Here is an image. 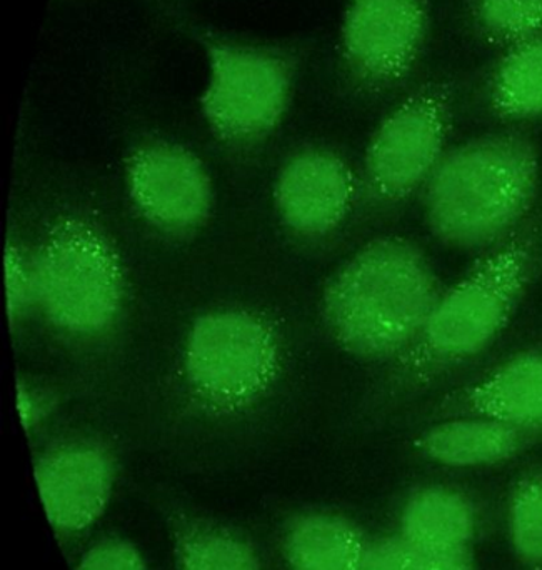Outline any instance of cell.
<instances>
[{
  "label": "cell",
  "instance_id": "cell-1",
  "mask_svg": "<svg viewBox=\"0 0 542 570\" xmlns=\"http://www.w3.org/2000/svg\"><path fill=\"white\" fill-rule=\"evenodd\" d=\"M541 257L542 223L530 217L463 279L444 288L413 347L394 362V392L417 395L487 351L513 321Z\"/></svg>",
  "mask_w": 542,
  "mask_h": 570
},
{
  "label": "cell",
  "instance_id": "cell-2",
  "mask_svg": "<svg viewBox=\"0 0 542 570\" xmlns=\"http://www.w3.org/2000/svg\"><path fill=\"white\" fill-rule=\"evenodd\" d=\"M443 292L417 244L383 237L334 274L323 294L324 324L353 357L396 362L413 347Z\"/></svg>",
  "mask_w": 542,
  "mask_h": 570
},
{
  "label": "cell",
  "instance_id": "cell-3",
  "mask_svg": "<svg viewBox=\"0 0 542 570\" xmlns=\"http://www.w3.org/2000/svg\"><path fill=\"white\" fill-rule=\"evenodd\" d=\"M540 183V150L530 137H477L444 154L424 186L427 226L446 246L487 253L530 219Z\"/></svg>",
  "mask_w": 542,
  "mask_h": 570
},
{
  "label": "cell",
  "instance_id": "cell-4",
  "mask_svg": "<svg viewBox=\"0 0 542 570\" xmlns=\"http://www.w3.org/2000/svg\"><path fill=\"white\" fill-rule=\"evenodd\" d=\"M206 57L200 114L210 132L227 144L269 137L293 102L304 53L294 43L250 42L210 30L196 33Z\"/></svg>",
  "mask_w": 542,
  "mask_h": 570
},
{
  "label": "cell",
  "instance_id": "cell-5",
  "mask_svg": "<svg viewBox=\"0 0 542 570\" xmlns=\"http://www.w3.org/2000/svg\"><path fill=\"white\" fill-rule=\"evenodd\" d=\"M37 304L60 331L97 335L124 301L119 256L102 233L69 219L53 227L36 257Z\"/></svg>",
  "mask_w": 542,
  "mask_h": 570
},
{
  "label": "cell",
  "instance_id": "cell-6",
  "mask_svg": "<svg viewBox=\"0 0 542 570\" xmlns=\"http://www.w3.org/2000/svg\"><path fill=\"white\" fill-rule=\"evenodd\" d=\"M277 367L276 332L250 312H209L194 322L187 335V384L214 409L236 411L256 401L276 377Z\"/></svg>",
  "mask_w": 542,
  "mask_h": 570
},
{
  "label": "cell",
  "instance_id": "cell-7",
  "mask_svg": "<svg viewBox=\"0 0 542 570\" xmlns=\"http://www.w3.org/2000/svg\"><path fill=\"white\" fill-rule=\"evenodd\" d=\"M456 83L431 79L407 94L374 130L364 173L371 193L386 204L404 203L426 186L453 129Z\"/></svg>",
  "mask_w": 542,
  "mask_h": 570
},
{
  "label": "cell",
  "instance_id": "cell-8",
  "mask_svg": "<svg viewBox=\"0 0 542 570\" xmlns=\"http://www.w3.org/2000/svg\"><path fill=\"white\" fill-rule=\"evenodd\" d=\"M430 0H346L337 62L351 89L383 96L407 82L430 36Z\"/></svg>",
  "mask_w": 542,
  "mask_h": 570
},
{
  "label": "cell",
  "instance_id": "cell-9",
  "mask_svg": "<svg viewBox=\"0 0 542 570\" xmlns=\"http://www.w3.org/2000/svg\"><path fill=\"white\" fill-rule=\"evenodd\" d=\"M127 187L139 213L166 233H193L213 210L209 174L179 144L154 140L137 147L127 163Z\"/></svg>",
  "mask_w": 542,
  "mask_h": 570
},
{
  "label": "cell",
  "instance_id": "cell-10",
  "mask_svg": "<svg viewBox=\"0 0 542 570\" xmlns=\"http://www.w3.org/2000/svg\"><path fill=\"white\" fill-rule=\"evenodd\" d=\"M50 528L76 535L92 528L109 505L116 465L102 445L70 442L46 452L33 468Z\"/></svg>",
  "mask_w": 542,
  "mask_h": 570
},
{
  "label": "cell",
  "instance_id": "cell-11",
  "mask_svg": "<svg viewBox=\"0 0 542 570\" xmlns=\"http://www.w3.org/2000/svg\"><path fill=\"white\" fill-rule=\"evenodd\" d=\"M356 196L351 167L329 150L309 149L287 160L274 199L294 233L317 237L336 230L349 216Z\"/></svg>",
  "mask_w": 542,
  "mask_h": 570
},
{
  "label": "cell",
  "instance_id": "cell-12",
  "mask_svg": "<svg viewBox=\"0 0 542 570\" xmlns=\"http://www.w3.org/2000/svg\"><path fill=\"white\" fill-rule=\"evenodd\" d=\"M453 392L441 405L447 417L480 415L542 438L541 351L520 352Z\"/></svg>",
  "mask_w": 542,
  "mask_h": 570
},
{
  "label": "cell",
  "instance_id": "cell-13",
  "mask_svg": "<svg viewBox=\"0 0 542 570\" xmlns=\"http://www.w3.org/2000/svg\"><path fill=\"white\" fill-rule=\"evenodd\" d=\"M541 435L480 415H453L416 439V449L447 468L503 464L523 454Z\"/></svg>",
  "mask_w": 542,
  "mask_h": 570
},
{
  "label": "cell",
  "instance_id": "cell-14",
  "mask_svg": "<svg viewBox=\"0 0 542 570\" xmlns=\"http://www.w3.org/2000/svg\"><path fill=\"white\" fill-rule=\"evenodd\" d=\"M476 514L466 495L430 485L410 495L401 514L400 535L427 554L470 552Z\"/></svg>",
  "mask_w": 542,
  "mask_h": 570
},
{
  "label": "cell",
  "instance_id": "cell-15",
  "mask_svg": "<svg viewBox=\"0 0 542 570\" xmlns=\"http://www.w3.org/2000/svg\"><path fill=\"white\" fill-rule=\"evenodd\" d=\"M367 546L357 525L324 512L297 515L283 535L289 570H359Z\"/></svg>",
  "mask_w": 542,
  "mask_h": 570
},
{
  "label": "cell",
  "instance_id": "cell-16",
  "mask_svg": "<svg viewBox=\"0 0 542 570\" xmlns=\"http://www.w3.org/2000/svg\"><path fill=\"white\" fill-rule=\"evenodd\" d=\"M176 570H264L253 542L213 519L170 515Z\"/></svg>",
  "mask_w": 542,
  "mask_h": 570
},
{
  "label": "cell",
  "instance_id": "cell-17",
  "mask_svg": "<svg viewBox=\"0 0 542 570\" xmlns=\"http://www.w3.org/2000/svg\"><path fill=\"white\" fill-rule=\"evenodd\" d=\"M486 96L500 119H542V32L503 50L487 77Z\"/></svg>",
  "mask_w": 542,
  "mask_h": 570
},
{
  "label": "cell",
  "instance_id": "cell-18",
  "mask_svg": "<svg viewBox=\"0 0 542 570\" xmlns=\"http://www.w3.org/2000/svg\"><path fill=\"white\" fill-rule=\"evenodd\" d=\"M474 36L507 49L542 32V0H467Z\"/></svg>",
  "mask_w": 542,
  "mask_h": 570
},
{
  "label": "cell",
  "instance_id": "cell-19",
  "mask_svg": "<svg viewBox=\"0 0 542 570\" xmlns=\"http://www.w3.org/2000/svg\"><path fill=\"white\" fill-rule=\"evenodd\" d=\"M511 548L528 570H542V469L518 479L507 508Z\"/></svg>",
  "mask_w": 542,
  "mask_h": 570
},
{
  "label": "cell",
  "instance_id": "cell-20",
  "mask_svg": "<svg viewBox=\"0 0 542 570\" xmlns=\"http://www.w3.org/2000/svg\"><path fill=\"white\" fill-rule=\"evenodd\" d=\"M7 308L10 324L26 315L30 305L37 304L36 259H29L17 246L6 253Z\"/></svg>",
  "mask_w": 542,
  "mask_h": 570
},
{
  "label": "cell",
  "instance_id": "cell-21",
  "mask_svg": "<svg viewBox=\"0 0 542 570\" xmlns=\"http://www.w3.org/2000/svg\"><path fill=\"white\" fill-rule=\"evenodd\" d=\"M424 564L426 552L393 535L369 542L359 570H424Z\"/></svg>",
  "mask_w": 542,
  "mask_h": 570
},
{
  "label": "cell",
  "instance_id": "cell-22",
  "mask_svg": "<svg viewBox=\"0 0 542 570\" xmlns=\"http://www.w3.org/2000/svg\"><path fill=\"white\" fill-rule=\"evenodd\" d=\"M76 570H149L146 559L132 542L106 538L87 549Z\"/></svg>",
  "mask_w": 542,
  "mask_h": 570
},
{
  "label": "cell",
  "instance_id": "cell-23",
  "mask_svg": "<svg viewBox=\"0 0 542 570\" xmlns=\"http://www.w3.org/2000/svg\"><path fill=\"white\" fill-rule=\"evenodd\" d=\"M17 405H19L20 417L23 428L32 431L33 428L46 421L53 407V401L46 392L30 385L19 384L17 387Z\"/></svg>",
  "mask_w": 542,
  "mask_h": 570
},
{
  "label": "cell",
  "instance_id": "cell-24",
  "mask_svg": "<svg viewBox=\"0 0 542 570\" xmlns=\"http://www.w3.org/2000/svg\"><path fill=\"white\" fill-rule=\"evenodd\" d=\"M424 570H474L470 552L461 554H427Z\"/></svg>",
  "mask_w": 542,
  "mask_h": 570
}]
</instances>
